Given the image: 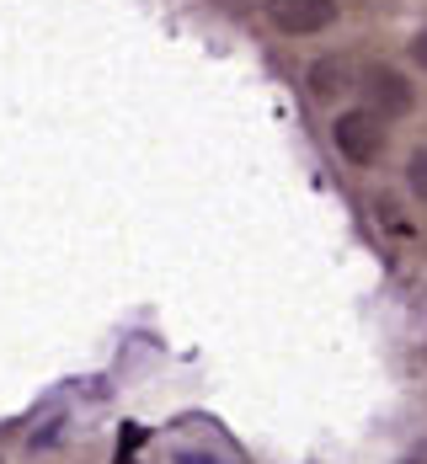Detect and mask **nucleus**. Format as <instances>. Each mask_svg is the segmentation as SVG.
Instances as JSON below:
<instances>
[{
    "instance_id": "nucleus-1",
    "label": "nucleus",
    "mask_w": 427,
    "mask_h": 464,
    "mask_svg": "<svg viewBox=\"0 0 427 464\" xmlns=\"http://www.w3.org/2000/svg\"><path fill=\"white\" fill-rule=\"evenodd\" d=\"M332 140L353 166H374L380 150H384V129H380L374 112H342V118L332 123Z\"/></svg>"
},
{
    "instance_id": "nucleus-2",
    "label": "nucleus",
    "mask_w": 427,
    "mask_h": 464,
    "mask_svg": "<svg viewBox=\"0 0 427 464\" xmlns=\"http://www.w3.org/2000/svg\"><path fill=\"white\" fill-rule=\"evenodd\" d=\"M267 16L288 38H310L336 22V0H267Z\"/></svg>"
},
{
    "instance_id": "nucleus-3",
    "label": "nucleus",
    "mask_w": 427,
    "mask_h": 464,
    "mask_svg": "<svg viewBox=\"0 0 427 464\" xmlns=\"http://www.w3.org/2000/svg\"><path fill=\"white\" fill-rule=\"evenodd\" d=\"M364 92H369V112L374 118H401V112H412V86L395 75V70H384V64H374L369 75H364Z\"/></svg>"
},
{
    "instance_id": "nucleus-4",
    "label": "nucleus",
    "mask_w": 427,
    "mask_h": 464,
    "mask_svg": "<svg viewBox=\"0 0 427 464\" xmlns=\"http://www.w3.org/2000/svg\"><path fill=\"white\" fill-rule=\"evenodd\" d=\"M310 92L321 96V102H336V96L347 92V64L342 59H315L310 64Z\"/></svg>"
},
{
    "instance_id": "nucleus-5",
    "label": "nucleus",
    "mask_w": 427,
    "mask_h": 464,
    "mask_svg": "<svg viewBox=\"0 0 427 464\" xmlns=\"http://www.w3.org/2000/svg\"><path fill=\"white\" fill-rule=\"evenodd\" d=\"M406 187H412V192L427 203V150H417V155L406 160Z\"/></svg>"
},
{
    "instance_id": "nucleus-6",
    "label": "nucleus",
    "mask_w": 427,
    "mask_h": 464,
    "mask_svg": "<svg viewBox=\"0 0 427 464\" xmlns=\"http://www.w3.org/2000/svg\"><path fill=\"white\" fill-rule=\"evenodd\" d=\"M177 464H219V459L203 454V449H177Z\"/></svg>"
},
{
    "instance_id": "nucleus-7",
    "label": "nucleus",
    "mask_w": 427,
    "mask_h": 464,
    "mask_svg": "<svg viewBox=\"0 0 427 464\" xmlns=\"http://www.w3.org/2000/svg\"><path fill=\"white\" fill-rule=\"evenodd\" d=\"M412 59H417V64H422V70H427V33H422V38H417V44H412Z\"/></svg>"
}]
</instances>
